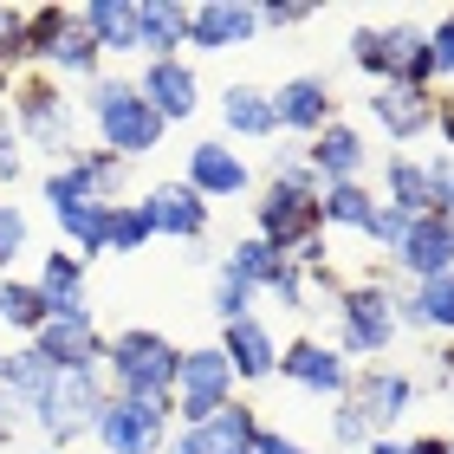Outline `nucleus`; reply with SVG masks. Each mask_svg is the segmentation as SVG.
Wrapping results in <instances>:
<instances>
[{"label":"nucleus","instance_id":"1","mask_svg":"<svg viewBox=\"0 0 454 454\" xmlns=\"http://www.w3.org/2000/svg\"><path fill=\"white\" fill-rule=\"evenodd\" d=\"M7 117H13L20 143H27V156L39 150L52 169L85 150V105H78L72 85H59L52 72H20L13 91H7Z\"/></svg>","mask_w":454,"mask_h":454},{"label":"nucleus","instance_id":"2","mask_svg":"<svg viewBox=\"0 0 454 454\" xmlns=\"http://www.w3.org/2000/svg\"><path fill=\"white\" fill-rule=\"evenodd\" d=\"M78 105H85V123H91V137H98V150H111L123 162L156 156L162 137H169V123L156 117V105L137 91V78H123V72H105L98 85H85Z\"/></svg>","mask_w":454,"mask_h":454},{"label":"nucleus","instance_id":"3","mask_svg":"<svg viewBox=\"0 0 454 454\" xmlns=\"http://www.w3.org/2000/svg\"><path fill=\"white\" fill-rule=\"evenodd\" d=\"M396 299L403 286L383 273H364V279H344V293L332 299V344L344 350V357H364V364H383L389 344H396Z\"/></svg>","mask_w":454,"mask_h":454},{"label":"nucleus","instance_id":"4","mask_svg":"<svg viewBox=\"0 0 454 454\" xmlns=\"http://www.w3.org/2000/svg\"><path fill=\"white\" fill-rule=\"evenodd\" d=\"M105 383L111 396H143V403H169L182 383V350L176 338H162L156 325H123L105 344Z\"/></svg>","mask_w":454,"mask_h":454},{"label":"nucleus","instance_id":"5","mask_svg":"<svg viewBox=\"0 0 454 454\" xmlns=\"http://www.w3.org/2000/svg\"><path fill=\"white\" fill-rule=\"evenodd\" d=\"M350 66L370 85H416L435 91V59H428V27L396 20V27H357L350 33Z\"/></svg>","mask_w":454,"mask_h":454},{"label":"nucleus","instance_id":"6","mask_svg":"<svg viewBox=\"0 0 454 454\" xmlns=\"http://www.w3.org/2000/svg\"><path fill=\"white\" fill-rule=\"evenodd\" d=\"M111 403V383H105V370H59L52 389L27 409V422L39 428V442L46 448H78L98 428V409Z\"/></svg>","mask_w":454,"mask_h":454},{"label":"nucleus","instance_id":"7","mask_svg":"<svg viewBox=\"0 0 454 454\" xmlns=\"http://www.w3.org/2000/svg\"><path fill=\"white\" fill-rule=\"evenodd\" d=\"M176 435V396L169 403H143V396H111L98 409L91 442L98 454H162Z\"/></svg>","mask_w":454,"mask_h":454},{"label":"nucleus","instance_id":"8","mask_svg":"<svg viewBox=\"0 0 454 454\" xmlns=\"http://www.w3.org/2000/svg\"><path fill=\"white\" fill-rule=\"evenodd\" d=\"M234 396H240V377H234V364H227V350H221V344H195V350H182L176 428H201V422H215Z\"/></svg>","mask_w":454,"mask_h":454},{"label":"nucleus","instance_id":"9","mask_svg":"<svg viewBox=\"0 0 454 454\" xmlns=\"http://www.w3.org/2000/svg\"><path fill=\"white\" fill-rule=\"evenodd\" d=\"M130 169H137V162H123L111 150H98V143H85L72 162H59V169L39 176V195H46V208H66V201H123Z\"/></svg>","mask_w":454,"mask_h":454},{"label":"nucleus","instance_id":"10","mask_svg":"<svg viewBox=\"0 0 454 454\" xmlns=\"http://www.w3.org/2000/svg\"><path fill=\"white\" fill-rule=\"evenodd\" d=\"M279 383H293V389H305V396H318V403H344L350 383H357V364H350L332 338L305 332L293 344H279Z\"/></svg>","mask_w":454,"mask_h":454},{"label":"nucleus","instance_id":"11","mask_svg":"<svg viewBox=\"0 0 454 454\" xmlns=\"http://www.w3.org/2000/svg\"><path fill=\"white\" fill-rule=\"evenodd\" d=\"M318 195H325V189H293V182H266L260 201H254V234H260L266 247H279L286 260H293L312 234H325V227H318Z\"/></svg>","mask_w":454,"mask_h":454},{"label":"nucleus","instance_id":"12","mask_svg":"<svg viewBox=\"0 0 454 454\" xmlns=\"http://www.w3.org/2000/svg\"><path fill=\"white\" fill-rule=\"evenodd\" d=\"M273 117H279V137L293 143H312L325 123H338V85L332 72H293L273 85Z\"/></svg>","mask_w":454,"mask_h":454},{"label":"nucleus","instance_id":"13","mask_svg":"<svg viewBox=\"0 0 454 454\" xmlns=\"http://www.w3.org/2000/svg\"><path fill=\"white\" fill-rule=\"evenodd\" d=\"M260 39V0H195L189 13V52H240Z\"/></svg>","mask_w":454,"mask_h":454},{"label":"nucleus","instance_id":"14","mask_svg":"<svg viewBox=\"0 0 454 454\" xmlns=\"http://www.w3.org/2000/svg\"><path fill=\"white\" fill-rule=\"evenodd\" d=\"M350 403L370 416V428L377 435H389L409 409L422 403V389H416V377H409L403 364H357V383H350Z\"/></svg>","mask_w":454,"mask_h":454},{"label":"nucleus","instance_id":"15","mask_svg":"<svg viewBox=\"0 0 454 454\" xmlns=\"http://www.w3.org/2000/svg\"><path fill=\"white\" fill-rule=\"evenodd\" d=\"M137 201H143V215H150L156 240H189V247H201V240H208V227H215V208L189 189V182H156V189H143Z\"/></svg>","mask_w":454,"mask_h":454},{"label":"nucleus","instance_id":"16","mask_svg":"<svg viewBox=\"0 0 454 454\" xmlns=\"http://www.w3.org/2000/svg\"><path fill=\"white\" fill-rule=\"evenodd\" d=\"M182 182L208 201H240L247 189H254V169H247L240 150H227V137H208V143H189V169H182Z\"/></svg>","mask_w":454,"mask_h":454},{"label":"nucleus","instance_id":"17","mask_svg":"<svg viewBox=\"0 0 454 454\" xmlns=\"http://www.w3.org/2000/svg\"><path fill=\"white\" fill-rule=\"evenodd\" d=\"M137 91L156 105L162 123H189L201 111V72L189 66V59H143Z\"/></svg>","mask_w":454,"mask_h":454},{"label":"nucleus","instance_id":"18","mask_svg":"<svg viewBox=\"0 0 454 454\" xmlns=\"http://www.w3.org/2000/svg\"><path fill=\"white\" fill-rule=\"evenodd\" d=\"M364 111L389 143H416L435 130V91H416V85H370Z\"/></svg>","mask_w":454,"mask_h":454},{"label":"nucleus","instance_id":"19","mask_svg":"<svg viewBox=\"0 0 454 454\" xmlns=\"http://www.w3.org/2000/svg\"><path fill=\"white\" fill-rule=\"evenodd\" d=\"M33 286L46 293L52 318H98V312H91V266L78 260L72 247H52V254H39Z\"/></svg>","mask_w":454,"mask_h":454},{"label":"nucleus","instance_id":"20","mask_svg":"<svg viewBox=\"0 0 454 454\" xmlns=\"http://www.w3.org/2000/svg\"><path fill=\"white\" fill-rule=\"evenodd\" d=\"M215 111H221V130L234 137V143H279L273 91H266V85H254V78H234V85H221Z\"/></svg>","mask_w":454,"mask_h":454},{"label":"nucleus","instance_id":"21","mask_svg":"<svg viewBox=\"0 0 454 454\" xmlns=\"http://www.w3.org/2000/svg\"><path fill=\"white\" fill-rule=\"evenodd\" d=\"M105 344H111V332H98V318H52L33 338V350L52 370H105Z\"/></svg>","mask_w":454,"mask_h":454},{"label":"nucleus","instance_id":"22","mask_svg":"<svg viewBox=\"0 0 454 454\" xmlns=\"http://www.w3.org/2000/svg\"><path fill=\"white\" fill-rule=\"evenodd\" d=\"M409 286H422V279H442L454 273V221L448 215H422L416 227H409V240H403V254L389 260Z\"/></svg>","mask_w":454,"mask_h":454},{"label":"nucleus","instance_id":"23","mask_svg":"<svg viewBox=\"0 0 454 454\" xmlns=\"http://www.w3.org/2000/svg\"><path fill=\"white\" fill-rule=\"evenodd\" d=\"M215 344L227 350V364H234L240 383H273V377H279V338H273V325H266V318H234V325H221Z\"/></svg>","mask_w":454,"mask_h":454},{"label":"nucleus","instance_id":"24","mask_svg":"<svg viewBox=\"0 0 454 454\" xmlns=\"http://www.w3.org/2000/svg\"><path fill=\"white\" fill-rule=\"evenodd\" d=\"M305 162H312V176L332 189V182H364V162H370V150H364V130L350 117H338V123H325V130L305 143Z\"/></svg>","mask_w":454,"mask_h":454},{"label":"nucleus","instance_id":"25","mask_svg":"<svg viewBox=\"0 0 454 454\" xmlns=\"http://www.w3.org/2000/svg\"><path fill=\"white\" fill-rule=\"evenodd\" d=\"M396 325H403V332H422V338H454V273L422 279V286H403Z\"/></svg>","mask_w":454,"mask_h":454},{"label":"nucleus","instance_id":"26","mask_svg":"<svg viewBox=\"0 0 454 454\" xmlns=\"http://www.w3.org/2000/svg\"><path fill=\"white\" fill-rule=\"evenodd\" d=\"M78 27L98 39V52H105V59H143L137 0H85V7H78Z\"/></svg>","mask_w":454,"mask_h":454},{"label":"nucleus","instance_id":"27","mask_svg":"<svg viewBox=\"0 0 454 454\" xmlns=\"http://www.w3.org/2000/svg\"><path fill=\"white\" fill-rule=\"evenodd\" d=\"M189 0H137V39L143 59H182L189 52Z\"/></svg>","mask_w":454,"mask_h":454},{"label":"nucleus","instance_id":"28","mask_svg":"<svg viewBox=\"0 0 454 454\" xmlns=\"http://www.w3.org/2000/svg\"><path fill=\"white\" fill-rule=\"evenodd\" d=\"M46 325H52L46 293H39L33 279H20V273H0V338L33 344L39 332H46Z\"/></svg>","mask_w":454,"mask_h":454},{"label":"nucleus","instance_id":"29","mask_svg":"<svg viewBox=\"0 0 454 454\" xmlns=\"http://www.w3.org/2000/svg\"><path fill=\"white\" fill-rule=\"evenodd\" d=\"M52 227L85 266L111 254V201H66V208H52Z\"/></svg>","mask_w":454,"mask_h":454},{"label":"nucleus","instance_id":"30","mask_svg":"<svg viewBox=\"0 0 454 454\" xmlns=\"http://www.w3.org/2000/svg\"><path fill=\"white\" fill-rule=\"evenodd\" d=\"M52 377H59V370L39 357L33 344H7V357H0V389H7V403H13L20 422H27V409L52 389Z\"/></svg>","mask_w":454,"mask_h":454},{"label":"nucleus","instance_id":"31","mask_svg":"<svg viewBox=\"0 0 454 454\" xmlns=\"http://www.w3.org/2000/svg\"><path fill=\"white\" fill-rule=\"evenodd\" d=\"M383 201H389V208H403L409 221L435 215V201H428V169H422V156H409V150H389V156H383Z\"/></svg>","mask_w":454,"mask_h":454},{"label":"nucleus","instance_id":"32","mask_svg":"<svg viewBox=\"0 0 454 454\" xmlns=\"http://www.w3.org/2000/svg\"><path fill=\"white\" fill-rule=\"evenodd\" d=\"M377 189L370 182H332V189L318 195V227L325 234H364L370 215H377Z\"/></svg>","mask_w":454,"mask_h":454},{"label":"nucleus","instance_id":"33","mask_svg":"<svg viewBox=\"0 0 454 454\" xmlns=\"http://www.w3.org/2000/svg\"><path fill=\"white\" fill-rule=\"evenodd\" d=\"M221 266H227V273H234L240 286H254V293L266 299V293H273V279L286 273V254H279V247H266L260 234H240L234 247H227V260H221Z\"/></svg>","mask_w":454,"mask_h":454},{"label":"nucleus","instance_id":"34","mask_svg":"<svg viewBox=\"0 0 454 454\" xmlns=\"http://www.w3.org/2000/svg\"><path fill=\"white\" fill-rule=\"evenodd\" d=\"M150 240H156V227L143 215V201H111V254H143Z\"/></svg>","mask_w":454,"mask_h":454},{"label":"nucleus","instance_id":"35","mask_svg":"<svg viewBox=\"0 0 454 454\" xmlns=\"http://www.w3.org/2000/svg\"><path fill=\"white\" fill-rule=\"evenodd\" d=\"M266 182H293V189H325V182L312 176V162H305V143L279 137L273 150H266Z\"/></svg>","mask_w":454,"mask_h":454},{"label":"nucleus","instance_id":"36","mask_svg":"<svg viewBox=\"0 0 454 454\" xmlns=\"http://www.w3.org/2000/svg\"><path fill=\"white\" fill-rule=\"evenodd\" d=\"M78 20V7H27V72L46 59V46Z\"/></svg>","mask_w":454,"mask_h":454},{"label":"nucleus","instance_id":"37","mask_svg":"<svg viewBox=\"0 0 454 454\" xmlns=\"http://www.w3.org/2000/svg\"><path fill=\"white\" fill-rule=\"evenodd\" d=\"M254 286H240L227 266H215V293H208V312H215V325H234V318H254Z\"/></svg>","mask_w":454,"mask_h":454},{"label":"nucleus","instance_id":"38","mask_svg":"<svg viewBox=\"0 0 454 454\" xmlns=\"http://www.w3.org/2000/svg\"><path fill=\"white\" fill-rule=\"evenodd\" d=\"M409 227H416V221H409L403 208H389V201H377V215H370V227H364V240H370V247H377V254H383V266H389V260H396V254H403V240H409Z\"/></svg>","mask_w":454,"mask_h":454},{"label":"nucleus","instance_id":"39","mask_svg":"<svg viewBox=\"0 0 454 454\" xmlns=\"http://www.w3.org/2000/svg\"><path fill=\"white\" fill-rule=\"evenodd\" d=\"M325 428H332V448H370V442H377V428H370V416H364V409L350 403V396L325 409Z\"/></svg>","mask_w":454,"mask_h":454},{"label":"nucleus","instance_id":"40","mask_svg":"<svg viewBox=\"0 0 454 454\" xmlns=\"http://www.w3.org/2000/svg\"><path fill=\"white\" fill-rule=\"evenodd\" d=\"M20 182H27V143H20L13 117L0 111V195H13Z\"/></svg>","mask_w":454,"mask_h":454},{"label":"nucleus","instance_id":"41","mask_svg":"<svg viewBox=\"0 0 454 454\" xmlns=\"http://www.w3.org/2000/svg\"><path fill=\"white\" fill-rule=\"evenodd\" d=\"M33 247V221H27V208H20L13 195H0V254H7V266L20 260Z\"/></svg>","mask_w":454,"mask_h":454},{"label":"nucleus","instance_id":"42","mask_svg":"<svg viewBox=\"0 0 454 454\" xmlns=\"http://www.w3.org/2000/svg\"><path fill=\"white\" fill-rule=\"evenodd\" d=\"M318 7L305 0H260V33H293V27H312Z\"/></svg>","mask_w":454,"mask_h":454},{"label":"nucleus","instance_id":"43","mask_svg":"<svg viewBox=\"0 0 454 454\" xmlns=\"http://www.w3.org/2000/svg\"><path fill=\"white\" fill-rule=\"evenodd\" d=\"M422 169H428V201H435V215H448V221H454V156H448V150H435V156L422 162Z\"/></svg>","mask_w":454,"mask_h":454},{"label":"nucleus","instance_id":"44","mask_svg":"<svg viewBox=\"0 0 454 454\" xmlns=\"http://www.w3.org/2000/svg\"><path fill=\"white\" fill-rule=\"evenodd\" d=\"M428 59H435V78H454V7L435 13V27H428Z\"/></svg>","mask_w":454,"mask_h":454},{"label":"nucleus","instance_id":"45","mask_svg":"<svg viewBox=\"0 0 454 454\" xmlns=\"http://www.w3.org/2000/svg\"><path fill=\"white\" fill-rule=\"evenodd\" d=\"M162 454H221V448H215V435H208V428H176Z\"/></svg>","mask_w":454,"mask_h":454},{"label":"nucleus","instance_id":"46","mask_svg":"<svg viewBox=\"0 0 454 454\" xmlns=\"http://www.w3.org/2000/svg\"><path fill=\"white\" fill-rule=\"evenodd\" d=\"M254 454H312L305 442H293V435H279V428H266L260 422V435H254Z\"/></svg>","mask_w":454,"mask_h":454},{"label":"nucleus","instance_id":"47","mask_svg":"<svg viewBox=\"0 0 454 454\" xmlns=\"http://www.w3.org/2000/svg\"><path fill=\"white\" fill-rule=\"evenodd\" d=\"M435 137H442V150L454 156V91L435 98Z\"/></svg>","mask_w":454,"mask_h":454},{"label":"nucleus","instance_id":"48","mask_svg":"<svg viewBox=\"0 0 454 454\" xmlns=\"http://www.w3.org/2000/svg\"><path fill=\"white\" fill-rule=\"evenodd\" d=\"M409 454H454V435H416Z\"/></svg>","mask_w":454,"mask_h":454},{"label":"nucleus","instance_id":"49","mask_svg":"<svg viewBox=\"0 0 454 454\" xmlns=\"http://www.w3.org/2000/svg\"><path fill=\"white\" fill-rule=\"evenodd\" d=\"M364 454H409V442H396V435H377V442H370Z\"/></svg>","mask_w":454,"mask_h":454},{"label":"nucleus","instance_id":"50","mask_svg":"<svg viewBox=\"0 0 454 454\" xmlns=\"http://www.w3.org/2000/svg\"><path fill=\"white\" fill-rule=\"evenodd\" d=\"M13 78H20V72H7V66H0V111H7V91H13Z\"/></svg>","mask_w":454,"mask_h":454},{"label":"nucleus","instance_id":"51","mask_svg":"<svg viewBox=\"0 0 454 454\" xmlns=\"http://www.w3.org/2000/svg\"><path fill=\"white\" fill-rule=\"evenodd\" d=\"M221 454H254V448H221Z\"/></svg>","mask_w":454,"mask_h":454},{"label":"nucleus","instance_id":"52","mask_svg":"<svg viewBox=\"0 0 454 454\" xmlns=\"http://www.w3.org/2000/svg\"><path fill=\"white\" fill-rule=\"evenodd\" d=\"M0 273H13V266H7V254H0Z\"/></svg>","mask_w":454,"mask_h":454},{"label":"nucleus","instance_id":"53","mask_svg":"<svg viewBox=\"0 0 454 454\" xmlns=\"http://www.w3.org/2000/svg\"><path fill=\"white\" fill-rule=\"evenodd\" d=\"M0 357H7V338H0Z\"/></svg>","mask_w":454,"mask_h":454},{"label":"nucleus","instance_id":"54","mask_svg":"<svg viewBox=\"0 0 454 454\" xmlns=\"http://www.w3.org/2000/svg\"><path fill=\"white\" fill-rule=\"evenodd\" d=\"M39 454H59V448H39Z\"/></svg>","mask_w":454,"mask_h":454},{"label":"nucleus","instance_id":"55","mask_svg":"<svg viewBox=\"0 0 454 454\" xmlns=\"http://www.w3.org/2000/svg\"><path fill=\"white\" fill-rule=\"evenodd\" d=\"M85 454H98V448H85Z\"/></svg>","mask_w":454,"mask_h":454}]
</instances>
